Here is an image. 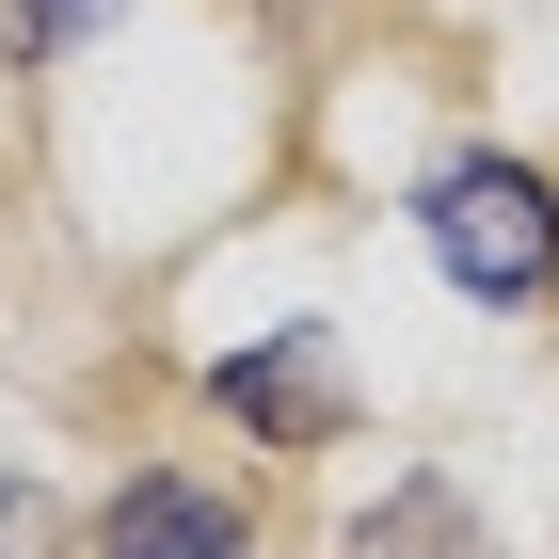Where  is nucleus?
<instances>
[{
    "label": "nucleus",
    "instance_id": "nucleus-5",
    "mask_svg": "<svg viewBox=\"0 0 559 559\" xmlns=\"http://www.w3.org/2000/svg\"><path fill=\"white\" fill-rule=\"evenodd\" d=\"M0 559H64V496L48 479H0Z\"/></svg>",
    "mask_w": 559,
    "mask_h": 559
},
{
    "label": "nucleus",
    "instance_id": "nucleus-4",
    "mask_svg": "<svg viewBox=\"0 0 559 559\" xmlns=\"http://www.w3.org/2000/svg\"><path fill=\"white\" fill-rule=\"evenodd\" d=\"M352 559H479V527H464V496H448V479H400V512L352 527Z\"/></svg>",
    "mask_w": 559,
    "mask_h": 559
},
{
    "label": "nucleus",
    "instance_id": "nucleus-1",
    "mask_svg": "<svg viewBox=\"0 0 559 559\" xmlns=\"http://www.w3.org/2000/svg\"><path fill=\"white\" fill-rule=\"evenodd\" d=\"M416 224L448 257V288H479V304H544V272H559V192L527 160H448Z\"/></svg>",
    "mask_w": 559,
    "mask_h": 559
},
{
    "label": "nucleus",
    "instance_id": "nucleus-3",
    "mask_svg": "<svg viewBox=\"0 0 559 559\" xmlns=\"http://www.w3.org/2000/svg\"><path fill=\"white\" fill-rule=\"evenodd\" d=\"M112 559H240V512L192 479H129L112 496Z\"/></svg>",
    "mask_w": 559,
    "mask_h": 559
},
{
    "label": "nucleus",
    "instance_id": "nucleus-6",
    "mask_svg": "<svg viewBox=\"0 0 559 559\" xmlns=\"http://www.w3.org/2000/svg\"><path fill=\"white\" fill-rule=\"evenodd\" d=\"M96 16H112V0H16V64H64Z\"/></svg>",
    "mask_w": 559,
    "mask_h": 559
},
{
    "label": "nucleus",
    "instance_id": "nucleus-2",
    "mask_svg": "<svg viewBox=\"0 0 559 559\" xmlns=\"http://www.w3.org/2000/svg\"><path fill=\"white\" fill-rule=\"evenodd\" d=\"M224 416H257L272 448H320V431L352 416V400H336V336L304 320V336H257V352H224Z\"/></svg>",
    "mask_w": 559,
    "mask_h": 559
}]
</instances>
